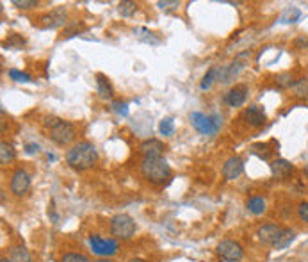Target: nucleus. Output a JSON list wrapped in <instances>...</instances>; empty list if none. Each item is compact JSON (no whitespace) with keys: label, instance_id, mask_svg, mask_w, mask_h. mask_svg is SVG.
<instances>
[{"label":"nucleus","instance_id":"1","mask_svg":"<svg viewBox=\"0 0 308 262\" xmlns=\"http://www.w3.org/2000/svg\"><path fill=\"white\" fill-rule=\"evenodd\" d=\"M96 160H98V152H96L95 145L89 141H80L66 152V163L77 171L89 170L95 166Z\"/></svg>","mask_w":308,"mask_h":262},{"label":"nucleus","instance_id":"2","mask_svg":"<svg viewBox=\"0 0 308 262\" xmlns=\"http://www.w3.org/2000/svg\"><path fill=\"white\" fill-rule=\"evenodd\" d=\"M141 175L150 184L162 186L171 178V168L164 157H142L139 164Z\"/></svg>","mask_w":308,"mask_h":262},{"label":"nucleus","instance_id":"3","mask_svg":"<svg viewBox=\"0 0 308 262\" xmlns=\"http://www.w3.org/2000/svg\"><path fill=\"white\" fill-rule=\"evenodd\" d=\"M45 127L48 129V137H50L55 145H59V147H66V145H70L71 141H75V137H77V129H75V125L66 122V119L50 116V118L45 119Z\"/></svg>","mask_w":308,"mask_h":262},{"label":"nucleus","instance_id":"4","mask_svg":"<svg viewBox=\"0 0 308 262\" xmlns=\"http://www.w3.org/2000/svg\"><path fill=\"white\" fill-rule=\"evenodd\" d=\"M136 221L129 214H116L111 219V234L119 241H129L136 235Z\"/></svg>","mask_w":308,"mask_h":262},{"label":"nucleus","instance_id":"5","mask_svg":"<svg viewBox=\"0 0 308 262\" xmlns=\"http://www.w3.org/2000/svg\"><path fill=\"white\" fill-rule=\"evenodd\" d=\"M189 119L198 132L207 134V136H214V134H217L221 129V118L217 114L205 116L203 112H191Z\"/></svg>","mask_w":308,"mask_h":262},{"label":"nucleus","instance_id":"6","mask_svg":"<svg viewBox=\"0 0 308 262\" xmlns=\"http://www.w3.org/2000/svg\"><path fill=\"white\" fill-rule=\"evenodd\" d=\"M89 245H91V250L95 255L102 257V259H107L111 255H116L118 253V241L116 239H105L98 234L89 235Z\"/></svg>","mask_w":308,"mask_h":262},{"label":"nucleus","instance_id":"7","mask_svg":"<svg viewBox=\"0 0 308 262\" xmlns=\"http://www.w3.org/2000/svg\"><path fill=\"white\" fill-rule=\"evenodd\" d=\"M216 253H217V257L224 262H239L244 257V248L237 241L224 239V241H221L219 245H217Z\"/></svg>","mask_w":308,"mask_h":262},{"label":"nucleus","instance_id":"8","mask_svg":"<svg viewBox=\"0 0 308 262\" xmlns=\"http://www.w3.org/2000/svg\"><path fill=\"white\" fill-rule=\"evenodd\" d=\"M9 189L14 196H25V194L31 191V175L25 170H22V168H18V170L11 175Z\"/></svg>","mask_w":308,"mask_h":262},{"label":"nucleus","instance_id":"9","mask_svg":"<svg viewBox=\"0 0 308 262\" xmlns=\"http://www.w3.org/2000/svg\"><path fill=\"white\" fill-rule=\"evenodd\" d=\"M283 230V227H280V225L276 223H265V225H260L257 230V237L260 243H264V245H269L273 246L274 243H276L278 235H280V232Z\"/></svg>","mask_w":308,"mask_h":262},{"label":"nucleus","instance_id":"10","mask_svg":"<svg viewBox=\"0 0 308 262\" xmlns=\"http://www.w3.org/2000/svg\"><path fill=\"white\" fill-rule=\"evenodd\" d=\"M242 171H244V163L237 155L227 159V163L223 164V177L227 178V180H235V178H239L240 175H242Z\"/></svg>","mask_w":308,"mask_h":262},{"label":"nucleus","instance_id":"11","mask_svg":"<svg viewBox=\"0 0 308 262\" xmlns=\"http://www.w3.org/2000/svg\"><path fill=\"white\" fill-rule=\"evenodd\" d=\"M41 27L43 29H55L66 24V11L65 9H54L52 13H47L41 16Z\"/></svg>","mask_w":308,"mask_h":262},{"label":"nucleus","instance_id":"12","mask_svg":"<svg viewBox=\"0 0 308 262\" xmlns=\"http://www.w3.org/2000/svg\"><path fill=\"white\" fill-rule=\"evenodd\" d=\"M244 119L250 127H262L265 123V111L262 106H250L244 111Z\"/></svg>","mask_w":308,"mask_h":262},{"label":"nucleus","instance_id":"13","mask_svg":"<svg viewBox=\"0 0 308 262\" xmlns=\"http://www.w3.org/2000/svg\"><path fill=\"white\" fill-rule=\"evenodd\" d=\"M248 98V88L246 86H235L224 95V102L230 107H240Z\"/></svg>","mask_w":308,"mask_h":262},{"label":"nucleus","instance_id":"14","mask_svg":"<svg viewBox=\"0 0 308 262\" xmlns=\"http://www.w3.org/2000/svg\"><path fill=\"white\" fill-rule=\"evenodd\" d=\"M164 143L159 139H146L139 145V152L142 153V157H162L164 153Z\"/></svg>","mask_w":308,"mask_h":262},{"label":"nucleus","instance_id":"15","mask_svg":"<svg viewBox=\"0 0 308 262\" xmlns=\"http://www.w3.org/2000/svg\"><path fill=\"white\" fill-rule=\"evenodd\" d=\"M292 171H294V166H292L287 159H276L271 163V173H273V177H276V178L291 177Z\"/></svg>","mask_w":308,"mask_h":262},{"label":"nucleus","instance_id":"16","mask_svg":"<svg viewBox=\"0 0 308 262\" xmlns=\"http://www.w3.org/2000/svg\"><path fill=\"white\" fill-rule=\"evenodd\" d=\"M96 88H98L100 96L105 100H111L114 96V89H112V84L109 82V78L102 73H96Z\"/></svg>","mask_w":308,"mask_h":262},{"label":"nucleus","instance_id":"17","mask_svg":"<svg viewBox=\"0 0 308 262\" xmlns=\"http://www.w3.org/2000/svg\"><path fill=\"white\" fill-rule=\"evenodd\" d=\"M296 239V232L292 230V228H283V230L280 232V235H278L276 243L273 245L274 250H285L287 246L292 245V241Z\"/></svg>","mask_w":308,"mask_h":262},{"label":"nucleus","instance_id":"18","mask_svg":"<svg viewBox=\"0 0 308 262\" xmlns=\"http://www.w3.org/2000/svg\"><path fill=\"white\" fill-rule=\"evenodd\" d=\"M134 36H136L139 41H142V43H150V45H159L160 41H162L155 32L148 31L146 27H136L134 29Z\"/></svg>","mask_w":308,"mask_h":262},{"label":"nucleus","instance_id":"19","mask_svg":"<svg viewBox=\"0 0 308 262\" xmlns=\"http://www.w3.org/2000/svg\"><path fill=\"white\" fill-rule=\"evenodd\" d=\"M246 207H248V211H250L251 214L260 216V214H264V212H265L268 204H265V200L262 196H251L250 200L246 201Z\"/></svg>","mask_w":308,"mask_h":262},{"label":"nucleus","instance_id":"20","mask_svg":"<svg viewBox=\"0 0 308 262\" xmlns=\"http://www.w3.org/2000/svg\"><path fill=\"white\" fill-rule=\"evenodd\" d=\"M9 259L13 262H32L31 259V253L25 246H13L9 252Z\"/></svg>","mask_w":308,"mask_h":262},{"label":"nucleus","instance_id":"21","mask_svg":"<svg viewBox=\"0 0 308 262\" xmlns=\"http://www.w3.org/2000/svg\"><path fill=\"white\" fill-rule=\"evenodd\" d=\"M292 93H294L296 98H301V100H308V78H298L292 86Z\"/></svg>","mask_w":308,"mask_h":262},{"label":"nucleus","instance_id":"22","mask_svg":"<svg viewBox=\"0 0 308 262\" xmlns=\"http://www.w3.org/2000/svg\"><path fill=\"white\" fill-rule=\"evenodd\" d=\"M16 157V150L11 143H7V141H2L0 143V163L2 164H7L11 163V160Z\"/></svg>","mask_w":308,"mask_h":262},{"label":"nucleus","instance_id":"23","mask_svg":"<svg viewBox=\"0 0 308 262\" xmlns=\"http://www.w3.org/2000/svg\"><path fill=\"white\" fill-rule=\"evenodd\" d=\"M118 11H119V14H121V16L129 18V16H132V14H136L137 4L136 2H130V0H123V2H119Z\"/></svg>","mask_w":308,"mask_h":262},{"label":"nucleus","instance_id":"24","mask_svg":"<svg viewBox=\"0 0 308 262\" xmlns=\"http://www.w3.org/2000/svg\"><path fill=\"white\" fill-rule=\"evenodd\" d=\"M299 16H301V11H299L298 7H289V9L283 11L280 20L283 22V24H294V22L299 20Z\"/></svg>","mask_w":308,"mask_h":262},{"label":"nucleus","instance_id":"25","mask_svg":"<svg viewBox=\"0 0 308 262\" xmlns=\"http://www.w3.org/2000/svg\"><path fill=\"white\" fill-rule=\"evenodd\" d=\"M294 77H292V73H281L276 77V86L280 89H289L294 86Z\"/></svg>","mask_w":308,"mask_h":262},{"label":"nucleus","instance_id":"26","mask_svg":"<svg viewBox=\"0 0 308 262\" xmlns=\"http://www.w3.org/2000/svg\"><path fill=\"white\" fill-rule=\"evenodd\" d=\"M159 132L162 134V136H171V134L175 132V122H173L171 118H164L159 125Z\"/></svg>","mask_w":308,"mask_h":262},{"label":"nucleus","instance_id":"27","mask_svg":"<svg viewBox=\"0 0 308 262\" xmlns=\"http://www.w3.org/2000/svg\"><path fill=\"white\" fill-rule=\"evenodd\" d=\"M61 262H91V260H89V257L84 255V253L70 252V253H65V255H63Z\"/></svg>","mask_w":308,"mask_h":262},{"label":"nucleus","instance_id":"28","mask_svg":"<svg viewBox=\"0 0 308 262\" xmlns=\"http://www.w3.org/2000/svg\"><path fill=\"white\" fill-rule=\"evenodd\" d=\"M216 72H217V68L214 66V68H210L209 72L205 73L203 80H201V84H200V88L203 89V91H205V89H209L210 86H212V82L216 80Z\"/></svg>","mask_w":308,"mask_h":262},{"label":"nucleus","instance_id":"29","mask_svg":"<svg viewBox=\"0 0 308 262\" xmlns=\"http://www.w3.org/2000/svg\"><path fill=\"white\" fill-rule=\"evenodd\" d=\"M9 77L13 78V80H16V82H31L32 80L29 73L20 72V70H14V68L9 70Z\"/></svg>","mask_w":308,"mask_h":262},{"label":"nucleus","instance_id":"30","mask_svg":"<svg viewBox=\"0 0 308 262\" xmlns=\"http://www.w3.org/2000/svg\"><path fill=\"white\" fill-rule=\"evenodd\" d=\"M112 111H114L116 114H119V116H127V114H129V104L116 100V102H112Z\"/></svg>","mask_w":308,"mask_h":262},{"label":"nucleus","instance_id":"31","mask_svg":"<svg viewBox=\"0 0 308 262\" xmlns=\"http://www.w3.org/2000/svg\"><path fill=\"white\" fill-rule=\"evenodd\" d=\"M13 6L18 9H32L37 7V0H13Z\"/></svg>","mask_w":308,"mask_h":262},{"label":"nucleus","instance_id":"32","mask_svg":"<svg viewBox=\"0 0 308 262\" xmlns=\"http://www.w3.org/2000/svg\"><path fill=\"white\" fill-rule=\"evenodd\" d=\"M157 6L162 11H173V9H178L180 2L178 0H173V2H170V0H160V2H157Z\"/></svg>","mask_w":308,"mask_h":262},{"label":"nucleus","instance_id":"33","mask_svg":"<svg viewBox=\"0 0 308 262\" xmlns=\"http://www.w3.org/2000/svg\"><path fill=\"white\" fill-rule=\"evenodd\" d=\"M298 216L303 223H308V201H301L298 205Z\"/></svg>","mask_w":308,"mask_h":262},{"label":"nucleus","instance_id":"34","mask_svg":"<svg viewBox=\"0 0 308 262\" xmlns=\"http://www.w3.org/2000/svg\"><path fill=\"white\" fill-rule=\"evenodd\" d=\"M37 150H39V147H37V145H34V143L25 145V152H27L29 155H32V153H37Z\"/></svg>","mask_w":308,"mask_h":262},{"label":"nucleus","instance_id":"35","mask_svg":"<svg viewBox=\"0 0 308 262\" xmlns=\"http://www.w3.org/2000/svg\"><path fill=\"white\" fill-rule=\"evenodd\" d=\"M296 45H299V47H301V45H303V47H306V45H308V39H305V37H301V39L296 41Z\"/></svg>","mask_w":308,"mask_h":262},{"label":"nucleus","instance_id":"36","mask_svg":"<svg viewBox=\"0 0 308 262\" xmlns=\"http://www.w3.org/2000/svg\"><path fill=\"white\" fill-rule=\"evenodd\" d=\"M0 262H13L11 259H6V257H2V259H0Z\"/></svg>","mask_w":308,"mask_h":262},{"label":"nucleus","instance_id":"37","mask_svg":"<svg viewBox=\"0 0 308 262\" xmlns=\"http://www.w3.org/2000/svg\"><path fill=\"white\" fill-rule=\"evenodd\" d=\"M129 262H146V260H142V259H132V260H129Z\"/></svg>","mask_w":308,"mask_h":262},{"label":"nucleus","instance_id":"38","mask_svg":"<svg viewBox=\"0 0 308 262\" xmlns=\"http://www.w3.org/2000/svg\"><path fill=\"white\" fill-rule=\"evenodd\" d=\"M96 262H112V260H109V259H98Z\"/></svg>","mask_w":308,"mask_h":262}]
</instances>
